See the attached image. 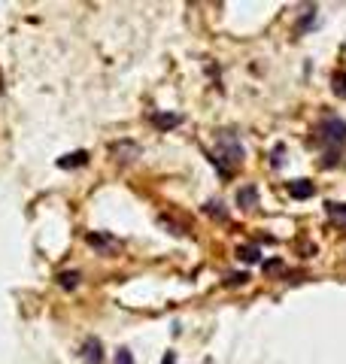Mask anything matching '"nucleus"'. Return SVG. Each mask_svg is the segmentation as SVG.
<instances>
[{
    "label": "nucleus",
    "mask_w": 346,
    "mask_h": 364,
    "mask_svg": "<svg viewBox=\"0 0 346 364\" xmlns=\"http://www.w3.org/2000/svg\"><path fill=\"white\" fill-rule=\"evenodd\" d=\"M322 137H325V143L331 146L328 158H325V164H334V152H340V146L346 143V121H343V119H338V116L325 119V125H322Z\"/></svg>",
    "instance_id": "2"
},
{
    "label": "nucleus",
    "mask_w": 346,
    "mask_h": 364,
    "mask_svg": "<svg viewBox=\"0 0 346 364\" xmlns=\"http://www.w3.org/2000/svg\"><path fill=\"white\" fill-rule=\"evenodd\" d=\"M79 279H83V273H79V270H64V273H58V286L67 289V291H73V289L79 286Z\"/></svg>",
    "instance_id": "10"
},
{
    "label": "nucleus",
    "mask_w": 346,
    "mask_h": 364,
    "mask_svg": "<svg viewBox=\"0 0 346 364\" xmlns=\"http://www.w3.org/2000/svg\"><path fill=\"white\" fill-rule=\"evenodd\" d=\"M113 364H134V356H131V349H119Z\"/></svg>",
    "instance_id": "15"
},
{
    "label": "nucleus",
    "mask_w": 346,
    "mask_h": 364,
    "mask_svg": "<svg viewBox=\"0 0 346 364\" xmlns=\"http://www.w3.org/2000/svg\"><path fill=\"white\" fill-rule=\"evenodd\" d=\"M213 161L222 167V174H234V170L243 164V146H240V140L234 137V134H222Z\"/></svg>",
    "instance_id": "1"
},
{
    "label": "nucleus",
    "mask_w": 346,
    "mask_h": 364,
    "mask_svg": "<svg viewBox=\"0 0 346 364\" xmlns=\"http://www.w3.org/2000/svg\"><path fill=\"white\" fill-rule=\"evenodd\" d=\"M152 121H155L158 131H173L177 125H182V116L179 113H155V116H152Z\"/></svg>",
    "instance_id": "9"
},
{
    "label": "nucleus",
    "mask_w": 346,
    "mask_h": 364,
    "mask_svg": "<svg viewBox=\"0 0 346 364\" xmlns=\"http://www.w3.org/2000/svg\"><path fill=\"white\" fill-rule=\"evenodd\" d=\"M165 364H173V352H167V358H165Z\"/></svg>",
    "instance_id": "18"
},
{
    "label": "nucleus",
    "mask_w": 346,
    "mask_h": 364,
    "mask_svg": "<svg viewBox=\"0 0 346 364\" xmlns=\"http://www.w3.org/2000/svg\"><path fill=\"white\" fill-rule=\"evenodd\" d=\"M85 243H88V246H95L97 252H104V255H109V252L121 249V243H119L116 237H109V234H88Z\"/></svg>",
    "instance_id": "4"
},
{
    "label": "nucleus",
    "mask_w": 346,
    "mask_h": 364,
    "mask_svg": "<svg viewBox=\"0 0 346 364\" xmlns=\"http://www.w3.org/2000/svg\"><path fill=\"white\" fill-rule=\"evenodd\" d=\"M331 88H334V95H338L340 100H346V70H334Z\"/></svg>",
    "instance_id": "12"
},
{
    "label": "nucleus",
    "mask_w": 346,
    "mask_h": 364,
    "mask_svg": "<svg viewBox=\"0 0 346 364\" xmlns=\"http://www.w3.org/2000/svg\"><path fill=\"white\" fill-rule=\"evenodd\" d=\"M325 212H328V219H334L338 225L346 228V204H328V207H325Z\"/></svg>",
    "instance_id": "13"
},
{
    "label": "nucleus",
    "mask_w": 346,
    "mask_h": 364,
    "mask_svg": "<svg viewBox=\"0 0 346 364\" xmlns=\"http://www.w3.org/2000/svg\"><path fill=\"white\" fill-rule=\"evenodd\" d=\"M109 155H113L116 161H121V164H131V161L140 158V146L134 143V140H119V143L109 146Z\"/></svg>",
    "instance_id": "3"
},
{
    "label": "nucleus",
    "mask_w": 346,
    "mask_h": 364,
    "mask_svg": "<svg viewBox=\"0 0 346 364\" xmlns=\"http://www.w3.org/2000/svg\"><path fill=\"white\" fill-rule=\"evenodd\" d=\"M237 207L240 210H256L258 207V188L256 186H243L237 191Z\"/></svg>",
    "instance_id": "8"
},
{
    "label": "nucleus",
    "mask_w": 346,
    "mask_h": 364,
    "mask_svg": "<svg viewBox=\"0 0 346 364\" xmlns=\"http://www.w3.org/2000/svg\"><path fill=\"white\" fill-rule=\"evenodd\" d=\"M282 152H286L282 146H277V149H273V164H282Z\"/></svg>",
    "instance_id": "17"
},
{
    "label": "nucleus",
    "mask_w": 346,
    "mask_h": 364,
    "mask_svg": "<svg viewBox=\"0 0 346 364\" xmlns=\"http://www.w3.org/2000/svg\"><path fill=\"white\" fill-rule=\"evenodd\" d=\"M203 210H207L213 219H228V210H222L219 200H210V204H203Z\"/></svg>",
    "instance_id": "14"
},
{
    "label": "nucleus",
    "mask_w": 346,
    "mask_h": 364,
    "mask_svg": "<svg viewBox=\"0 0 346 364\" xmlns=\"http://www.w3.org/2000/svg\"><path fill=\"white\" fill-rule=\"evenodd\" d=\"M286 188L294 200H307V198L316 195V186H313L310 179H292V182H286Z\"/></svg>",
    "instance_id": "5"
},
{
    "label": "nucleus",
    "mask_w": 346,
    "mask_h": 364,
    "mask_svg": "<svg viewBox=\"0 0 346 364\" xmlns=\"http://www.w3.org/2000/svg\"><path fill=\"white\" fill-rule=\"evenodd\" d=\"M237 258L246 261V265H258V261H261V249L258 246H237Z\"/></svg>",
    "instance_id": "11"
},
{
    "label": "nucleus",
    "mask_w": 346,
    "mask_h": 364,
    "mask_svg": "<svg viewBox=\"0 0 346 364\" xmlns=\"http://www.w3.org/2000/svg\"><path fill=\"white\" fill-rule=\"evenodd\" d=\"M88 158H91V155H88L85 149H76V152H70V155H61L55 164H58L61 170H76V167H85Z\"/></svg>",
    "instance_id": "6"
},
{
    "label": "nucleus",
    "mask_w": 346,
    "mask_h": 364,
    "mask_svg": "<svg viewBox=\"0 0 346 364\" xmlns=\"http://www.w3.org/2000/svg\"><path fill=\"white\" fill-rule=\"evenodd\" d=\"M83 356L88 364H104V346H100L97 337H85L83 343Z\"/></svg>",
    "instance_id": "7"
},
{
    "label": "nucleus",
    "mask_w": 346,
    "mask_h": 364,
    "mask_svg": "<svg viewBox=\"0 0 346 364\" xmlns=\"http://www.w3.org/2000/svg\"><path fill=\"white\" fill-rule=\"evenodd\" d=\"M249 277H246V273H231V277L225 279L228 282V286H243V282H246Z\"/></svg>",
    "instance_id": "16"
}]
</instances>
